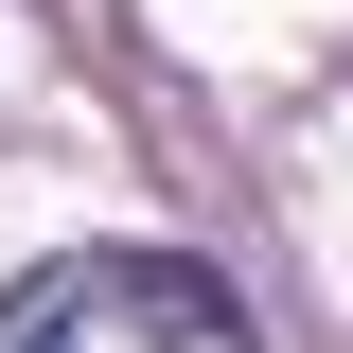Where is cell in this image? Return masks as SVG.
Segmentation results:
<instances>
[{
	"mask_svg": "<svg viewBox=\"0 0 353 353\" xmlns=\"http://www.w3.org/2000/svg\"><path fill=\"white\" fill-rule=\"evenodd\" d=\"M0 353H265V336L176 248H71V265H36L0 301Z\"/></svg>",
	"mask_w": 353,
	"mask_h": 353,
	"instance_id": "obj_1",
	"label": "cell"
}]
</instances>
